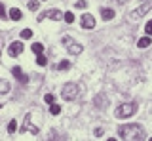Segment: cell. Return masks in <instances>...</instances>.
I'll list each match as a JSON object with an SVG mask.
<instances>
[{
	"label": "cell",
	"mask_w": 152,
	"mask_h": 141,
	"mask_svg": "<svg viewBox=\"0 0 152 141\" xmlns=\"http://www.w3.org/2000/svg\"><path fill=\"white\" fill-rule=\"evenodd\" d=\"M27 2H31V0H27Z\"/></svg>",
	"instance_id": "33"
},
{
	"label": "cell",
	"mask_w": 152,
	"mask_h": 141,
	"mask_svg": "<svg viewBox=\"0 0 152 141\" xmlns=\"http://www.w3.org/2000/svg\"><path fill=\"white\" fill-rule=\"evenodd\" d=\"M150 10H152V0H146L142 6H139V8L133 10V17H135V19H137V17H142L146 12H150Z\"/></svg>",
	"instance_id": "5"
},
{
	"label": "cell",
	"mask_w": 152,
	"mask_h": 141,
	"mask_svg": "<svg viewBox=\"0 0 152 141\" xmlns=\"http://www.w3.org/2000/svg\"><path fill=\"white\" fill-rule=\"evenodd\" d=\"M44 101L50 103V105H53V103H55V97L51 95V93H46V95H44Z\"/></svg>",
	"instance_id": "25"
},
{
	"label": "cell",
	"mask_w": 152,
	"mask_h": 141,
	"mask_svg": "<svg viewBox=\"0 0 152 141\" xmlns=\"http://www.w3.org/2000/svg\"><path fill=\"white\" fill-rule=\"evenodd\" d=\"M32 51H34L36 55H42V51H44V44H42V42H36V44H32Z\"/></svg>",
	"instance_id": "15"
},
{
	"label": "cell",
	"mask_w": 152,
	"mask_h": 141,
	"mask_svg": "<svg viewBox=\"0 0 152 141\" xmlns=\"http://www.w3.org/2000/svg\"><path fill=\"white\" fill-rule=\"evenodd\" d=\"M0 54H2V51H0Z\"/></svg>",
	"instance_id": "34"
},
{
	"label": "cell",
	"mask_w": 152,
	"mask_h": 141,
	"mask_svg": "<svg viewBox=\"0 0 152 141\" xmlns=\"http://www.w3.org/2000/svg\"><path fill=\"white\" fill-rule=\"evenodd\" d=\"M27 6H28V10L36 12L38 10V0H31V2H27Z\"/></svg>",
	"instance_id": "22"
},
{
	"label": "cell",
	"mask_w": 152,
	"mask_h": 141,
	"mask_svg": "<svg viewBox=\"0 0 152 141\" xmlns=\"http://www.w3.org/2000/svg\"><path fill=\"white\" fill-rule=\"evenodd\" d=\"M8 131H10V134H13V131H17V124H15V120H12V122L8 124Z\"/></svg>",
	"instance_id": "24"
},
{
	"label": "cell",
	"mask_w": 152,
	"mask_h": 141,
	"mask_svg": "<svg viewBox=\"0 0 152 141\" xmlns=\"http://www.w3.org/2000/svg\"><path fill=\"white\" fill-rule=\"evenodd\" d=\"M21 17H23L21 10H17V8H12V10H10V19H13V21H19Z\"/></svg>",
	"instance_id": "13"
},
{
	"label": "cell",
	"mask_w": 152,
	"mask_h": 141,
	"mask_svg": "<svg viewBox=\"0 0 152 141\" xmlns=\"http://www.w3.org/2000/svg\"><path fill=\"white\" fill-rule=\"evenodd\" d=\"M86 6H88V2H86V0H78V2H76V8H80V10L86 8Z\"/></svg>",
	"instance_id": "27"
},
{
	"label": "cell",
	"mask_w": 152,
	"mask_h": 141,
	"mask_svg": "<svg viewBox=\"0 0 152 141\" xmlns=\"http://www.w3.org/2000/svg\"><path fill=\"white\" fill-rule=\"evenodd\" d=\"M57 69H59V70H66V69H70V63H69V61H61V63H57Z\"/></svg>",
	"instance_id": "19"
},
{
	"label": "cell",
	"mask_w": 152,
	"mask_h": 141,
	"mask_svg": "<svg viewBox=\"0 0 152 141\" xmlns=\"http://www.w3.org/2000/svg\"><path fill=\"white\" fill-rule=\"evenodd\" d=\"M116 4H124V2H127V0H114Z\"/></svg>",
	"instance_id": "30"
},
{
	"label": "cell",
	"mask_w": 152,
	"mask_h": 141,
	"mask_svg": "<svg viewBox=\"0 0 152 141\" xmlns=\"http://www.w3.org/2000/svg\"><path fill=\"white\" fill-rule=\"evenodd\" d=\"M101 135H103V128H97L95 130V137H101Z\"/></svg>",
	"instance_id": "29"
},
{
	"label": "cell",
	"mask_w": 152,
	"mask_h": 141,
	"mask_svg": "<svg viewBox=\"0 0 152 141\" xmlns=\"http://www.w3.org/2000/svg\"><path fill=\"white\" fill-rule=\"evenodd\" d=\"M50 112H51V115H59V112H61V105H55V103H53V105H51L50 107Z\"/></svg>",
	"instance_id": "21"
},
{
	"label": "cell",
	"mask_w": 152,
	"mask_h": 141,
	"mask_svg": "<svg viewBox=\"0 0 152 141\" xmlns=\"http://www.w3.org/2000/svg\"><path fill=\"white\" fill-rule=\"evenodd\" d=\"M63 44H65V50L69 51L70 55H78V54H82V44H78L74 38H70L69 35H65L63 36Z\"/></svg>",
	"instance_id": "4"
},
{
	"label": "cell",
	"mask_w": 152,
	"mask_h": 141,
	"mask_svg": "<svg viewBox=\"0 0 152 141\" xmlns=\"http://www.w3.org/2000/svg\"><path fill=\"white\" fill-rule=\"evenodd\" d=\"M0 107H2V105H0Z\"/></svg>",
	"instance_id": "35"
},
{
	"label": "cell",
	"mask_w": 152,
	"mask_h": 141,
	"mask_svg": "<svg viewBox=\"0 0 152 141\" xmlns=\"http://www.w3.org/2000/svg\"><path fill=\"white\" fill-rule=\"evenodd\" d=\"M137 112V105L135 103H124L120 105L116 111H114V115H116V118H129Z\"/></svg>",
	"instance_id": "3"
},
{
	"label": "cell",
	"mask_w": 152,
	"mask_h": 141,
	"mask_svg": "<svg viewBox=\"0 0 152 141\" xmlns=\"http://www.w3.org/2000/svg\"><path fill=\"white\" fill-rule=\"evenodd\" d=\"M120 135L124 141H145V130L139 124H126L120 126Z\"/></svg>",
	"instance_id": "1"
},
{
	"label": "cell",
	"mask_w": 152,
	"mask_h": 141,
	"mask_svg": "<svg viewBox=\"0 0 152 141\" xmlns=\"http://www.w3.org/2000/svg\"><path fill=\"white\" fill-rule=\"evenodd\" d=\"M145 31H146V35H148V36H152V19H150L148 23H146V27H145Z\"/></svg>",
	"instance_id": "26"
},
{
	"label": "cell",
	"mask_w": 152,
	"mask_h": 141,
	"mask_svg": "<svg viewBox=\"0 0 152 141\" xmlns=\"http://www.w3.org/2000/svg\"><path fill=\"white\" fill-rule=\"evenodd\" d=\"M0 19H6V12H4V6L0 4Z\"/></svg>",
	"instance_id": "28"
},
{
	"label": "cell",
	"mask_w": 152,
	"mask_h": 141,
	"mask_svg": "<svg viewBox=\"0 0 152 141\" xmlns=\"http://www.w3.org/2000/svg\"><path fill=\"white\" fill-rule=\"evenodd\" d=\"M101 17L104 21H110L114 17V10H110V8H101Z\"/></svg>",
	"instance_id": "11"
},
{
	"label": "cell",
	"mask_w": 152,
	"mask_h": 141,
	"mask_svg": "<svg viewBox=\"0 0 152 141\" xmlns=\"http://www.w3.org/2000/svg\"><path fill=\"white\" fill-rule=\"evenodd\" d=\"M21 51H23V44H21L19 40L12 42V44H10V48H8V54L12 55V57H13V55H19Z\"/></svg>",
	"instance_id": "8"
},
{
	"label": "cell",
	"mask_w": 152,
	"mask_h": 141,
	"mask_svg": "<svg viewBox=\"0 0 152 141\" xmlns=\"http://www.w3.org/2000/svg\"><path fill=\"white\" fill-rule=\"evenodd\" d=\"M23 131H31V134H38V128L34 124H31V115H27L25 124H23Z\"/></svg>",
	"instance_id": "10"
},
{
	"label": "cell",
	"mask_w": 152,
	"mask_h": 141,
	"mask_svg": "<svg viewBox=\"0 0 152 141\" xmlns=\"http://www.w3.org/2000/svg\"><path fill=\"white\" fill-rule=\"evenodd\" d=\"M48 141H65V137H63V135H59L55 130H51V131H50V137H48Z\"/></svg>",
	"instance_id": "14"
},
{
	"label": "cell",
	"mask_w": 152,
	"mask_h": 141,
	"mask_svg": "<svg viewBox=\"0 0 152 141\" xmlns=\"http://www.w3.org/2000/svg\"><path fill=\"white\" fill-rule=\"evenodd\" d=\"M31 36H32V31H31V29H23V31H21V38H23V40L31 38Z\"/></svg>",
	"instance_id": "20"
},
{
	"label": "cell",
	"mask_w": 152,
	"mask_h": 141,
	"mask_svg": "<svg viewBox=\"0 0 152 141\" xmlns=\"http://www.w3.org/2000/svg\"><path fill=\"white\" fill-rule=\"evenodd\" d=\"M13 74H15V76L19 78V82H23V84H27V82H28V76H25V74H23V70L19 69V67H13Z\"/></svg>",
	"instance_id": "12"
},
{
	"label": "cell",
	"mask_w": 152,
	"mask_h": 141,
	"mask_svg": "<svg viewBox=\"0 0 152 141\" xmlns=\"http://www.w3.org/2000/svg\"><path fill=\"white\" fill-rule=\"evenodd\" d=\"M107 141H116V139H114V137H110V139H107Z\"/></svg>",
	"instance_id": "31"
},
{
	"label": "cell",
	"mask_w": 152,
	"mask_h": 141,
	"mask_svg": "<svg viewBox=\"0 0 152 141\" xmlns=\"http://www.w3.org/2000/svg\"><path fill=\"white\" fill-rule=\"evenodd\" d=\"M95 107H97V109H104V107L108 105V99H107V95H104V93H99L97 97H95Z\"/></svg>",
	"instance_id": "9"
},
{
	"label": "cell",
	"mask_w": 152,
	"mask_h": 141,
	"mask_svg": "<svg viewBox=\"0 0 152 141\" xmlns=\"http://www.w3.org/2000/svg\"><path fill=\"white\" fill-rule=\"evenodd\" d=\"M148 141H152V137H150V139H148Z\"/></svg>",
	"instance_id": "32"
},
{
	"label": "cell",
	"mask_w": 152,
	"mask_h": 141,
	"mask_svg": "<svg viewBox=\"0 0 152 141\" xmlns=\"http://www.w3.org/2000/svg\"><path fill=\"white\" fill-rule=\"evenodd\" d=\"M137 46H139V48H148V46H150V36H145V38H141L139 42H137Z\"/></svg>",
	"instance_id": "16"
},
{
	"label": "cell",
	"mask_w": 152,
	"mask_h": 141,
	"mask_svg": "<svg viewBox=\"0 0 152 141\" xmlns=\"http://www.w3.org/2000/svg\"><path fill=\"white\" fill-rule=\"evenodd\" d=\"M36 63L40 65V67H44V65H48V59H46V55H38V57H36Z\"/></svg>",
	"instance_id": "23"
},
{
	"label": "cell",
	"mask_w": 152,
	"mask_h": 141,
	"mask_svg": "<svg viewBox=\"0 0 152 141\" xmlns=\"http://www.w3.org/2000/svg\"><path fill=\"white\" fill-rule=\"evenodd\" d=\"M44 17H50V19H55V21H61V17H63V13H61L59 10H48L44 12L40 17H38V21H42Z\"/></svg>",
	"instance_id": "7"
},
{
	"label": "cell",
	"mask_w": 152,
	"mask_h": 141,
	"mask_svg": "<svg viewBox=\"0 0 152 141\" xmlns=\"http://www.w3.org/2000/svg\"><path fill=\"white\" fill-rule=\"evenodd\" d=\"M63 19H65L66 23H72V21H74V13H72V12H65V13H63Z\"/></svg>",
	"instance_id": "18"
},
{
	"label": "cell",
	"mask_w": 152,
	"mask_h": 141,
	"mask_svg": "<svg viewBox=\"0 0 152 141\" xmlns=\"http://www.w3.org/2000/svg\"><path fill=\"white\" fill-rule=\"evenodd\" d=\"M80 23H82V29L89 31V29H93V27H95V17L89 15V13H84L82 19H80Z\"/></svg>",
	"instance_id": "6"
},
{
	"label": "cell",
	"mask_w": 152,
	"mask_h": 141,
	"mask_svg": "<svg viewBox=\"0 0 152 141\" xmlns=\"http://www.w3.org/2000/svg\"><path fill=\"white\" fill-rule=\"evenodd\" d=\"M78 93H80L78 84H74V82H66L65 86H63V90H61V97H63L65 101H74L76 97H78Z\"/></svg>",
	"instance_id": "2"
},
{
	"label": "cell",
	"mask_w": 152,
	"mask_h": 141,
	"mask_svg": "<svg viewBox=\"0 0 152 141\" xmlns=\"http://www.w3.org/2000/svg\"><path fill=\"white\" fill-rule=\"evenodd\" d=\"M10 90V82L8 80H2V78H0V93H6Z\"/></svg>",
	"instance_id": "17"
}]
</instances>
